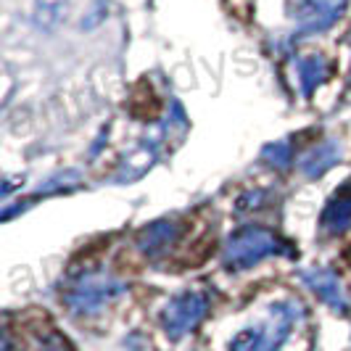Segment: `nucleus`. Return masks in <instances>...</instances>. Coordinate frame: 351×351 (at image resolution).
Returning a JSON list of instances; mask_svg holds the SVG:
<instances>
[{
	"mask_svg": "<svg viewBox=\"0 0 351 351\" xmlns=\"http://www.w3.org/2000/svg\"><path fill=\"white\" fill-rule=\"evenodd\" d=\"M37 14H40L43 24H56L66 14V0H40L37 3Z\"/></svg>",
	"mask_w": 351,
	"mask_h": 351,
	"instance_id": "12",
	"label": "nucleus"
},
{
	"mask_svg": "<svg viewBox=\"0 0 351 351\" xmlns=\"http://www.w3.org/2000/svg\"><path fill=\"white\" fill-rule=\"evenodd\" d=\"M264 158H269L275 167H288V161H291V148L285 145V143H278V145H269L267 151H264Z\"/></svg>",
	"mask_w": 351,
	"mask_h": 351,
	"instance_id": "13",
	"label": "nucleus"
},
{
	"mask_svg": "<svg viewBox=\"0 0 351 351\" xmlns=\"http://www.w3.org/2000/svg\"><path fill=\"white\" fill-rule=\"evenodd\" d=\"M293 325V309L288 304L272 306L267 319L251 325L232 338L230 351H280Z\"/></svg>",
	"mask_w": 351,
	"mask_h": 351,
	"instance_id": "1",
	"label": "nucleus"
},
{
	"mask_svg": "<svg viewBox=\"0 0 351 351\" xmlns=\"http://www.w3.org/2000/svg\"><path fill=\"white\" fill-rule=\"evenodd\" d=\"M328 77H330V66L325 64V58H319V56H306V58H301L299 82H301L304 95H309L315 88H319Z\"/></svg>",
	"mask_w": 351,
	"mask_h": 351,
	"instance_id": "10",
	"label": "nucleus"
},
{
	"mask_svg": "<svg viewBox=\"0 0 351 351\" xmlns=\"http://www.w3.org/2000/svg\"><path fill=\"white\" fill-rule=\"evenodd\" d=\"M304 280H306V285H309L330 309H335L338 315H349L351 299L333 272H328V269H315V272H306Z\"/></svg>",
	"mask_w": 351,
	"mask_h": 351,
	"instance_id": "7",
	"label": "nucleus"
},
{
	"mask_svg": "<svg viewBox=\"0 0 351 351\" xmlns=\"http://www.w3.org/2000/svg\"><path fill=\"white\" fill-rule=\"evenodd\" d=\"M180 235L175 219H161L156 225L145 228L141 232V248L151 256H158V254H167V248L172 246Z\"/></svg>",
	"mask_w": 351,
	"mask_h": 351,
	"instance_id": "8",
	"label": "nucleus"
},
{
	"mask_svg": "<svg viewBox=\"0 0 351 351\" xmlns=\"http://www.w3.org/2000/svg\"><path fill=\"white\" fill-rule=\"evenodd\" d=\"M346 0H301L299 29L301 32H322L343 14Z\"/></svg>",
	"mask_w": 351,
	"mask_h": 351,
	"instance_id": "6",
	"label": "nucleus"
},
{
	"mask_svg": "<svg viewBox=\"0 0 351 351\" xmlns=\"http://www.w3.org/2000/svg\"><path fill=\"white\" fill-rule=\"evenodd\" d=\"M209 312V299L204 293H180L177 299L167 304L164 315H161V325L169 338H182L198 328V322Z\"/></svg>",
	"mask_w": 351,
	"mask_h": 351,
	"instance_id": "4",
	"label": "nucleus"
},
{
	"mask_svg": "<svg viewBox=\"0 0 351 351\" xmlns=\"http://www.w3.org/2000/svg\"><path fill=\"white\" fill-rule=\"evenodd\" d=\"M351 222V185H343L341 193L333 195V201L322 211V228L328 232H341Z\"/></svg>",
	"mask_w": 351,
	"mask_h": 351,
	"instance_id": "9",
	"label": "nucleus"
},
{
	"mask_svg": "<svg viewBox=\"0 0 351 351\" xmlns=\"http://www.w3.org/2000/svg\"><path fill=\"white\" fill-rule=\"evenodd\" d=\"M335 158H338V148H335L333 143H325V145H317L315 151L304 158L301 169H304V175L317 177L322 175V172H328L335 164Z\"/></svg>",
	"mask_w": 351,
	"mask_h": 351,
	"instance_id": "11",
	"label": "nucleus"
},
{
	"mask_svg": "<svg viewBox=\"0 0 351 351\" xmlns=\"http://www.w3.org/2000/svg\"><path fill=\"white\" fill-rule=\"evenodd\" d=\"M280 238L269 230L262 228H246L238 230L232 238L228 241L225 248V264L230 269H248L254 264H259L262 259L280 254Z\"/></svg>",
	"mask_w": 351,
	"mask_h": 351,
	"instance_id": "2",
	"label": "nucleus"
},
{
	"mask_svg": "<svg viewBox=\"0 0 351 351\" xmlns=\"http://www.w3.org/2000/svg\"><path fill=\"white\" fill-rule=\"evenodd\" d=\"M119 293V285L106 278V275H80L74 278L71 285L64 293V301L71 312L77 315H90L95 309H101L106 301H111Z\"/></svg>",
	"mask_w": 351,
	"mask_h": 351,
	"instance_id": "3",
	"label": "nucleus"
},
{
	"mask_svg": "<svg viewBox=\"0 0 351 351\" xmlns=\"http://www.w3.org/2000/svg\"><path fill=\"white\" fill-rule=\"evenodd\" d=\"M19 346H24V351H74L69 338L48 317L24 319L19 328Z\"/></svg>",
	"mask_w": 351,
	"mask_h": 351,
	"instance_id": "5",
	"label": "nucleus"
}]
</instances>
